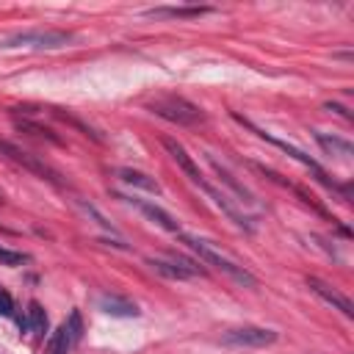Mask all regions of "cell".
Listing matches in <instances>:
<instances>
[{"label": "cell", "instance_id": "52a82bcc", "mask_svg": "<svg viewBox=\"0 0 354 354\" xmlns=\"http://www.w3.org/2000/svg\"><path fill=\"white\" fill-rule=\"evenodd\" d=\"M0 152H3V155H8L14 163L25 166L28 171H33V174H39V177H44V180H50V183H58V185H61L58 171H55V169H50V166H47L44 160H39L36 155H30V152H25V149H19V147L8 144V141H0Z\"/></svg>", "mask_w": 354, "mask_h": 354}, {"label": "cell", "instance_id": "277c9868", "mask_svg": "<svg viewBox=\"0 0 354 354\" xmlns=\"http://www.w3.org/2000/svg\"><path fill=\"white\" fill-rule=\"evenodd\" d=\"M277 332L266 329V326H232L221 335V343L227 346H238V348H263L277 343Z\"/></svg>", "mask_w": 354, "mask_h": 354}, {"label": "cell", "instance_id": "5b68a950", "mask_svg": "<svg viewBox=\"0 0 354 354\" xmlns=\"http://www.w3.org/2000/svg\"><path fill=\"white\" fill-rule=\"evenodd\" d=\"M147 266L155 274L166 277V279H191V277H202L205 274L202 266H196L194 260L180 257V254H171V257H147Z\"/></svg>", "mask_w": 354, "mask_h": 354}, {"label": "cell", "instance_id": "ffe728a7", "mask_svg": "<svg viewBox=\"0 0 354 354\" xmlns=\"http://www.w3.org/2000/svg\"><path fill=\"white\" fill-rule=\"evenodd\" d=\"M0 315H6V318L14 315V299H11V293L3 285H0Z\"/></svg>", "mask_w": 354, "mask_h": 354}, {"label": "cell", "instance_id": "2e32d148", "mask_svg": "<svg viewBox=\"0 0 354 354\" xmlns=\"http://www.w3.org/2000/svg\"><path fill=\"white\" fill-rule=\"evenodd\" d=\"M72 337H69V332H66V326L61 324L53 335H50V340H47V348H44V354H69L72 351Z\"/></svg>", "mask_w": 354, "mask_h": 354}, {"label": "cell", "instance_id": "8992f818", "mask_svg": "<svg viewBox=\"0 0 354 354\" xmlns=\"http://www.w3.org/2000/svg\"><path fill=\"white\" fill-rule=\"evenodd\" d=\"M163 147H166V152L171 155V160H174V163H177V166H180V169L188 174V180H191L194 185H199V188H202L207 196L216 191V188H213V185L205 180V174L199 171V166L194 163V158L185 152V147H183L180 141H174V138H163Z\"/></svg>", "mask_w": 354, "mask_h": 354}, {"label": "cell", "instance_id": "9a60e30c", "mask_svg": "<svg viewBox=\"0 0 354 354\" xmlns=\"http://www.w3.org/2000/svg\"><path fill=\"white\" fill-rule=\"evenodd\" d=\"M25 321H28V329L36 335V337H41L44 332H47V313H44V307L33 299V301H28V315H25Z\"/></svg>", "mask_w": 354, "mask_h": 354}, {"label": "cell", "instance_id": "7a4b0ae2", "mask_svg": "<svg viewBox=\"0 0 354 354\" xmlns=\"http://www.w3.org/2000/svg\"><path fill=\"white\" fill-rule=\"evenodd\" d=\"M75 41L72 30L58 28H36V30H19L3 41V47H28V50H61Z\"/></svg>", "mask_w": 354, "mask_h": 354}, {"label": "cell", "instance_id": "7c38bea8", "mask_svg": "<svg viewBox=\"0 0 354 354\" xmlns=\"http://www.w3.org/2000/svg\"><path fill=\"white\" fill-rule=\"evenodd\" d=\"M116 177H119L122 183H127V185H136V188H144V191L160 194L158 180H152V177H149V174H144V171H136V169H119V171H116Z\"/></svg>", "mask_w": 354, "mask_h": 354}, {"label": "cell", "instance_id": "9c48e42d", "mask_svg": "<svg viewBox=\"0 0 354 354\" xmlns=\"http://www.w3.org/2000/svg\"><path fill=\"white\" fill-rule=\"evenodd\" d=\"M119 199H124V202H130L133 207H138L149 221H155L158 227H163V230H169V232H180V221L169 213V210H163L160 205H152V202H144V199H136V196H124V194H116Z\"/></svg>", "mask_w": 354, "mask_h": 354}, {"label": "cell", "instance_id": "ac0fdd59", "mask_svg": "<svg viewBox=\"0 0 354 354\" xmlns=\"http://www.w3.org/2000/svg\"><path fill=\"white\" fill-rule=\"evenodd\" d=\"M30 257L25 254V252H14V249H6V246H0V266H22V263H28Z\"/></svg>", "mask_w": 354, "mask_h": 354}, {"label": "cell", "instance_id": "30bf717a", "mask_svg": "<svg viewBox=\"0 0 354 354\" xmlns=\"http://www.w3.org/2000/svg\"><path fill=\"white\" fill-rule=\"evenodd\" d=\"M210 11H213L210 6H158V8H147L144 17H152V19H196V17H205Z\"/></svg>", "mask_w": 354, "mask_h": 354}, {"label": "cell", "instance_id": "8fae6325", "mask_svg": "<svg viewBox=\"0 0 354 354\" xmlns=\"http://www.w3.org/2000/svg\"><path fill=\"white\" fill-rule=\"evenodd\" d=\"M97 307L105 315H113V318H136L141 313L136 301H130L124 296H116V293H100L97 296Z\"/></svg>", "mask_w": 354, "mask_h": 354}, {"label": "cell", "instance_id": "d6986e66", "mask_svg": "<svg viewBox=\"0 0 354 354\" xmlns=\"http://www.w3.org/2000/svg\"><path fill=\"white\" fill-rule=\"evenodd\" d=\"M66 332H69V337H72V343H77L80 337H83V321H80V313L77 310H72L69 313V318H66Z\"/></svg>", "mask_w": 354, "mask_h": 354}, {"label": "cell", "instance_id": "6da1fadb", "mask_svg": "<svg viewBox=\"0 0 354 354\" xmlns=\"http://www.w3.org/2000/svg\"><path fill=\"white\" fill-rule=\"evenodd\" d=\"M177 238H180V243H185L191 252H196L207 266H216L221 274H227L232 282H238V285H243V288H257V277H254L249 268H243V266H238L235 260L224 257V254H221L218 249H213L205 238L191 235V232H177Z\"/></svg>", "mask_w": 354, "mask_h": 354}, {"label": "cell", "instance_id": "5bb4252c", "mask_svg": "<svg viewBox=\"0 0 354 354\" xmlns=\"http://www.w3.org/2000/svg\"><path fill=\"white\" fill-rule=\"evenodd\" d=\"M207 160H210L213 171L218 174V180H221V183H227V185H230V188H232V191L241 196L238 202H246V205H252V202H254V196H252V194H249V191H246V188H243V185H241V183H238V180H235V177H232V174H230V171H227V169H224L218 160H213V158H207Z\"/></svg>", "mask_w": 354, "mask_h": 354}, {"label": "cell", "instance_id": "e0dca14e", "mask_svg": "<svg viewBox=\"0 0 354 354\" xmlns=\"http://www.w3.org/2000/svg\"><path fill=\"white\" fill-rule=\"evenodd\" d=\"M17 127H19V130H28V133H33V136H39V138H50L53 144H61V138H58L53 130H47L44 124H36V122H17Z\"/></svg>", "mask_w": 354, "mask_h": 354}, {"label": "cell", "instance_id": "3957f363", "mask_svg": "<svg viewBox=\"0 0 354 354\" xmlns=\"http://www.w3.org/2000/svg\"><path fill=\"white\" fill-rule=\"evenodd\" d=\"M149 111L158 113L160 119H169L180 127H191V124H199L205 122V111L194 102H188L185 97H174V94H166V97H158L149 102Z\"/></svg>", "mask_w": 354, "mask_h": 354}, {"label": "cell", "instance_id": "ba28073f", "mask_svg": "<svg viewBox=\"0 0 354 354\" xmlns=\"http://www.w3.org/2000/svg\"><path fill=\"white\" fill-rule=\"evenodd\" d=\"M307 288L315 293V296H321L326 304H332V310H340L346 318H351L354 315V304L348 301V296H343L337 288H332L329 282H324V279H318V277H307Z\"/></svg>", "mask_w": 354, "mask_h": 354}, {"label": "cell", "instance_id": "7402d4cb", "mask_svg": "<svg viewBox=\"0 0 354 354\" xmlns=\"http://www.w3.org/2000/svg\"><path fill=\"white\" fill-rule=\"evenodd\" d=\"M0 199H3V194H0Z\"/></svg>", "mask_w": 354, "mask_h": 354}, {"label": "cell", "instance_id": "4fadbf2b", "mask_svg": "<svg viewBox=\"0 0 354 354\" xmlns=\"http://www.w3.org/2000/svg\"><path fill=\"white\" fill-rule=\"evenodd\" d=\"M315 141L329 152V155H340V158H351V152H354V147H351V141H346V138H340V136H329V133H315Z\"/></svg>", "mask_w": 354, "mask_h": 354}, {"label": "cell", "instance_id": "44dd1931", "mask_svg": "<svg viewBox=\"0 0 354 354\" xmlns=\"http://www.w3.org/2000/svg\"><path fill=\"white\" fill-rule=\"evenodd\" d=\"M324 108H326V111H337V113H340V116H343V119H351V113H348V111H346V108H343V105H337V102H326V105H324Z\"/></svg>", "mask_w": 354, "mask_h": 354}]
</instances>
